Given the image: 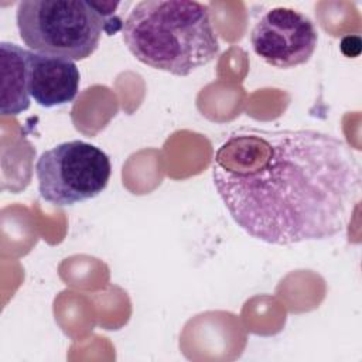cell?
<instances>
[{
	"label": "cell",
	"mask_w": 362,
	"mask_h": 362,
	"mask_svg": "<svg viewBox=\"0 0 362 362\" xmlns=\"http://www.w3.org/2000/svg\"><path fill=\"white\" fill-rule=\"evenodd\" d=\"M318 31L310 17L291 7H273L255 24L250 44L266 64L290 69L305 64L314 54Z\"/></svg>",
	"instance_id": "5"
},
{
	"label": "cell",
	"mask_w": 362,
	"mask_h": 362,
	"mask_svg": "<svg viewBox=\"0 0 362 362\" xmlns=\"http://www.w3.org/2000/svg\"><path fill=\"white\" fill-rule=\"evenodd\" d=\"M110 174L107 154L82 140L59 143L45 150L35 164L40 195L57 206L98 197L106 188Z\"/></svg>",
	"instance_id": "4"
},
{
	"label": "cell",
	"mask_w": 362,
	"mask_h": 362,
	"mask_svg": "<svg viewBox=\"0 0 362 362\" xmlns=\"http://www.w3.org/2000/svg\"><path fill=\"white\" fill-rule=\"evenodd\" d=\"M17 28L34 52L81 61L99 47L112 18L102 16L90 0H24L17 6Z\"/></svg>",
	"instance_id": "3"
},
{
	"label": "cell",
	"mask_w": 362,
	"mask_h": 362,
	"mask_svg": "<svg viewBox=\"0 0 362 362\" xmlns=\"http://www.w3.org/2000/svg\"><path fill=\"white\" fill-rule=\"evenodd\" d=\"M0 69V112L3 116L20 115L30 107L28 49L14 42L1 41Z\"/></svg>",
	"instance_id": "7"
},
{
	"label": "cell",
	"mask_w": 362,
	"mask_h": 362,
	"mask_svg": "<svg viewBox=\"0 0 362 362\" xmlns=\"http://www.w3.org/2000/svg\"><path fill=\"white\" fill-rule=\"evenodd\" d=\"M212 180L238 226L270 245L334 238L362 191L352 148L313 129L233 130L215 153Z\"/></svg>",
	"instance_id": "1"
},
{
	"label": "cell",
	"mask_w": 362,
	"mask_h": 362,
	"mask_svg": "<svg viewBox=\"0 0 362 362\" xmlns=\"http://www.w3.org/2000/svg\"><path fill=\"white\" fill-rule=\"evenodd\" d=\"M79 81L81 74L74 61L28 49V88L37 105L54 107L72 102Z\"/></svg>",
	"instance_id": "6"
},
{
	"label": "cell",
	"mask_w": 362,
	"mask_h": 362,
	"mask_svg": "<svg viewBox=\"0 0 362 362\" xmlns=\"http://www.w3.org/2000/svg\"><path fill=\"white\" fill-rule=\"evenodd\" d=\"M122 35L137 61L177 76L189 75L219 54L209 7L199 1H139L126 17Z\"/></svg>",
	"instance_id": "2"
}]
</instances>
